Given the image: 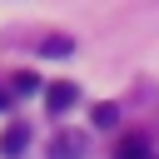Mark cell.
I'll list each match as a JSON object with an SVG mask.
<instances>
[{"instance_id": "cell-2", "label": "cell", "mask_w": 159, "mask_h": 159, "mask_svg": "<svg viewBox=\"0 0 159 159\" xmlns=\"http://www.w3.org/2000/svg\"><path fill=\"white\" fill-rule=\"evenodd\" d=\"M25 144H30V129H25V124H10V129L0 134V154H5V159L25 154Z\"/></svg>"}, {"instance_id": "cell-1", "label": "cell", "mask_w": 159, "mask_h": 159, "mask_svg": "<svg viewBox=\"0 0 159 159\" xmlns=\"http://www.w3.org/2000/svg\"><path fill=\"white\" fill-rule=\"evenodd\" d=\"M75 94H80V89H75L70 80H55V84L45 89V104H50V114H65V109L75 104Z\"/></svg>"}, {"instance_id": "cell-6", "label": "cell", "mask_w": 159, "mask_h": 159, "mask_svg": "<svg viewBox=\"0 0 159 159\" xmlns=\"http://www.w3.org/2000/svg\"><path fill=\"white\" fill-rule=\"evenodd\" d=\"M40 89V75H15V94H35Z\"/></svg>"}, {"instance_id": "cell-3", "label": "cell", "mask_w": 159, "mask_h": 159, "mask_svg": "<svg viewBox=\"0 0 159 159\" xmlns=\"http://www.w3.org/2000/svg\"><path fill=\"white\" fill-rule=\"evenodd\" d=\"M55 159H84V139L80 134H60L55 139Z\"/></svg>"}, {"instance_id": "cell-4", "label": "cell", "mask_w": 159, "mask_h": 159, "mask_svg": "<svg viewBox=\"0 0 159 159\" xmlns=\"http://www.w3.org/2000/svg\"><path fill=\"white\" fill-rule=\"evenodd\" d=\"M40 55H50V60H65V55H75V40H65V35H55V40H40Z\"/></svg>"}, {"instance_id": "cell-8", "label": "cell", "mask_w": 159, "mask_h": 159, "mask_svg": "<svg viewBox=\"0 0 159 159\" xmlns=\"http://www.w3.org/2000/svg\"><path fill=\"white\" fill-rule=\"evenodd\" d=\"M5 104H10V89H0V109H5Z\"/></svg>"}, {"instance_id": "cell-7", "label": "cell", "mask_w": 159, "mask_h": 159, "mask_svg": "<svg viewBox=\"0 0 159 159\" xmlns=\"http://www.w3.org/2000/svg\"><path fill=\"white\" fill-rule=\"evenodd\" d=\"M114 119H119V109H114V104H94V124H104V129H109Z\"/></svg>"}, {"instance_id": "cell-5", "label": "cell", "mask_w": 159, "mask_h": 159, "mask_svg": "<svg viewBox=\"0 0 159 159\" xmlns=\"http://www.w3.org/2000/svg\"><path fill=\"white\" fill-rule=\"evenodd\" d=\"M114 159H149V149H144V139H124L114 149Z\"/></svg>"}]
</instances>
